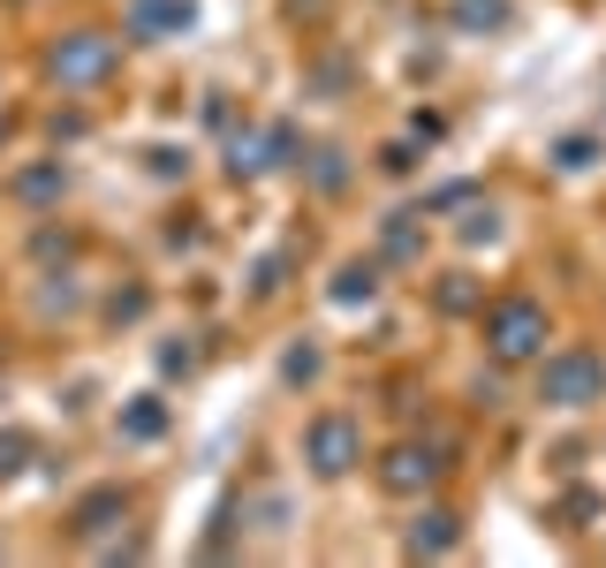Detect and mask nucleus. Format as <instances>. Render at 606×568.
I'll return each instance as SVG.
<instances>
[{"mask_svg":"<svg viewBox=\"0 0 606 568\" xmlns=\"http://www.w3.org/2000/svg\"><path fill=\"white\" fill-rule=\"evenodd\" d=\"M500 334H508V342H500V349H508V356L539 349V342H531V334H539V311H524V303H516V311H508V319H500Z\"/></svg>","mask_w":606,"mask_h":568,"instance_id":"1","label":"nucleus"},{"mask_svg":"<svg viewBox=\"0 0 606 568\" xmlns=\"http://www.w3.org/2000/svg\"><path fill=\"white\" fill-rule=\"evenodd\" d=\"M341 455H349V432H341V425H319V470H349Z\"/></svg>","mask_w":606,"mask_h":568,"instance_id":"2","label":"nucleus"}]
</instances>
